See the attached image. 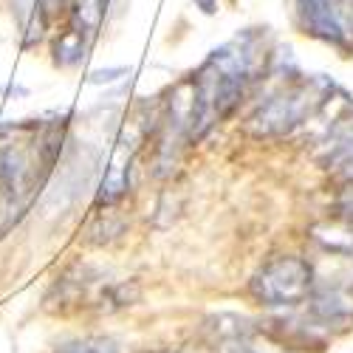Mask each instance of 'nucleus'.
<instances>
[{
	"instance_id": "obj_1",
	"label": "nucleus",
	"mask_w": 353,
	"mask_h": 353,
	"mask_svg": "<svg viewBox=\"0 0 353 353\" xmlns=\"http://www.w3.org/2000/svg\"><path fill=\"white\" fill-rule=\"evenodd\" d=\"M316 285L314 266L300 254H277L266 260L249 280L252 300L263 308L283 311L308 300Z\"/></svg>"
},
{
	"instance_id": "obj_2",
	"label": "nucleus",
	"mask_w": 353,
	"mask_h": 353,
	"mask_svg": "<svg viewBox=\"0 0 353 353\" xmlns=\"http://www.w3.org/2000/svg\"><path fill=\"white\" fill-rule=\"evenodd\" d=\"M322 102H325L322 94H316L308 82L283 88L254 108V113L249 116V130L254 136H285L305 125Z\"/></svg>"
},
{
	"instance_id": "obj_3",
	"label": "nucleus",
	"mask_w": 353,
	"mask_h": 353,
	"mask_svg": "<svg viewBox=\"0 0 353 353\" xmlns=\"http://www.w3.org/2000/svg\"><path fill=\"white\" fill-rule=\"evenodd\" d=\"M297 17L305 34L336 48H345V43L353 34L347 12L342 9L339 0H297Z\"/></svg>"
},
{
	"instance_id": "obj_4",
	"label": "nucleus",
	"mask_w": 353,
	"mask_h": 353,
	"mask_svg": "<svg viewBox=\"0 0 353 353\" xmlns=\"http://www.w3.org/2000/svg\"><path fill=\"white\" fill-rule=\"evenodd\" d=\"M308 314L322 328H342L353 322V291L339 283L314 285L308 294Z\"/></svg>"
},
{
	"instance_id": "obj_5",
	"label": "nucleus",
	"mask_w": 353,
	"mask_h": 353,
	"mask_svg": "<svg viewBox=\"0 0 353 353\" xmlns=\"http://www.w3.org/2000/svg\"><path fill=\"white\" fill-rule=\"evenodd\" d=\"M88 46H91V37L82 34L79 28L68 26L60 34H54V40H51V63L63 71L77 68L88 57Z\"/></svg>"
},
{
	"instance_id": "obj_6",
	"label": "nucleus",
	"mask_w": 353,
	"mask_h": 353,
	"mask_svg": "<svg viewBox=\"0 0 353 353\" xmlns=\"http://www.w3.org/2000/svg\"><path fill=\"white\" fill-rule=\"evenodd\" d=\"M311 241L322 252L353 260V223H316L311 226Z\"/></svg>"
},
{
	"instance_id": "obj_7",
	"label": "nucleus",
	"mask_w": 353,
	"mask_h": 353,
	"mask_svg": "<svg viewBox=\"0 0 353 353\" xmlns=\"http://www.w3.org/2000/svg\"><path fill=\"white\" fill-rule=\"evenodd\" d=\"M110 0H68V26L79 28L82 34L97 37L108 20Z\"/></svg>"
},
{
	"instance_id": "obj_8",
	"label": "nucleus",
	"mask_w": 353,
	"mask_h": 353,
	"mask_svg": "<svg viewBox=\"0 0 353 353\" xmlns=\"http://www.w3.org/2000/svg\"><path fill=\"white\" fill-rule=\"evenodd\" d=\"M133 159L125 164V167H116V164H110L108 170H105V175H102V181H99V190H97V207L102 210H110V207H116L128 192H130V175H133Z\"/></svg>"
},
{
	"instance_id": "obj_9",
	"label": "nucleus",
	"mask_w": 353,
	"mask_h": 353,
	"mask_svg": "<svg viewBox=\"0 0 353 353\" xmlns=\"http://www.w3.org/2000/svg\"><path fill=\"white\" fill-rule=\"evenodd\" d=\"M207 322H210L207 328H210L221 342H249V336L254 334L252 319H246V316H241V314L221 311V314H212Z\"/></svg>"
},
{
	"instance_id": "obj_10",
	"label": "nucleus",
	"mask_w": 353,
	"mask_h": 353,
	"mask_svg": "<svg viewBox=\"0 0 353 353\" xmlns=\"http://www.w3.org/2000/svg\"><path fill=\"white\" fill-rule=\"evenodd\" d=\"M51 353H122V347L110 336H74L60 342Z\"/></svg>"
},
{
	"instance_id": "obj_11",
	"label": "nucleus",
	"mask_w": 353,
	"mask_h": 353,
	"mask_svg": "<svg viewBox=\"0 0 353 353\" xmlns=\"http://www.w3.org/2000/svg\"><path fill=\"white\" fill-rule=\"evenodd\" d=\"M122 232H125V221H122V218H116L113 212L105 210L91 226H88V243L105 246V243H110L113 238H119Z\"/></svg>"
},
{
	"instance_id": "obj_12",
	"label": "nucleus",
	"mask_w": 353,
	"mask_h": 353,
	"mask_svg": "<svg viewBox=\"0 0 353 353\" xmlns=\"http://www.w3.org/2000/svg\"><path fill=\"white\" fill-rule=\"evenodd\" d=\"M48 23H51V17L40 9L37 14H32L23 26H20V48L23 51H32V48H37L43 40H46V32H48Z\"/></svg>"
},
{
	"instance_id": "obj_13",
	"label": "nucleus",
	"mask_w": 353,
	"mask_h": 353,
	"mask_svg": "<svg viewBox=\"0 0 353 353\" xmlns=\"http://www.w3.org/2000/svg\"><path fill=\"white\" fill-rule=\"evenodd\" d=\"M105 300L110 303L108 308L110 311H119V308H128V305H136L141 300V288L136 280H125V283H116L108 288L105 294Z\"/></svg>"
},
{
	"instance_id": "obj_14",
	"label": "nucleus",
	"mask_w": 353,
	"mask_h": 353,
	"mask_svg": "<svg viewBox=\"0 0 353 353\" xmlns=\"http://www.w3.org/2000/svg\"><path fill=\"white\" fill-rule=\"evenodd\" d=\"M130 65H108V68H97L88 74V85H113V82H122L125 77H130Z\"/></svg>"
},
{
	"instance_id": "obj_15",
	"label": "nucleus",
	"mask_w": 353,
	"mask_h": 353,
	"mask_svg": "<svg viewBox=\"0 0 353 353\" xmlns=\"http://www.w3.org/2000/svg\"><path fill=\"white\" fill-rule=\"evenodd\" d=\"M350 159H353V125L345 128V130L336 136L334 153H331V164L339 167V164H345V161H350Z\"/></svg>"
},
{
	"instance_id": "obj_16",
	"label": "nucleus",
	"mask_w": 353,
	"mask_h": 353,
	"mask_svg": "<svg viewBox=\"0 0 353 353\" xmlns=\"http://www.w3.org/2000/svg\"><path fill=\"white\" fill-rule=\"evenodd\" d=\"M334 215L342 223H353V184H345L334 198Z\"/></svg>"
},
{
	"instance_id": "obj_17",
	"label": "nucleus",
	"mask_w": 353,
	"mask_h": 353,
	"mask_svg": "<svg viewBox=\"0 0 353 353\" xmlns=\"http://www.w3.org/2000/svg\"><path fill=\"white\" fill-rule=\"evenodd\" d=\"M195 6H198L203 14H215V12H218V0H195Z\"/></svg>"
},
{
	"instance_id": "obj_18",
	"label": "nucleus",
	"mask_w": 353,
	"mask_h": 353,
	"mask_svg": "<svg viewBox=\"0 0 353 353\" xmlns=\"http://www.w3.org/2000/svg\"><path fill=\"white\" fill-rule=\"evenodd\" d=\"M0 94H6V85L3 82H0Z\"/></svg>"
}]
</instances>
